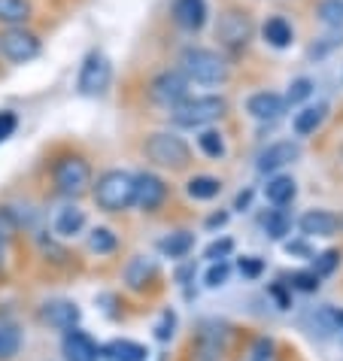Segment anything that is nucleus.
<instances>
[{
	"mask_svg": "<svg viewBox=\"0 0 343 361\" xmlns=\"http://www.w3.org/2000/svg\"><path fill=\"white\" fill-rule=\"evenodd\" d=\"M18 349H22V331H18V325L0 319V361L18 355Z\"/></svg>",
	"mask_w": 343,
	"mask_h": 361,
	"instance_id": "nucleus-25",
	"label": "nucleus"
},
{
	"mask_svg": "<svg viewBox=\"0 0 343 361\" xmlns=\"http://www.w3.org/2000/svg\"><path fill=\"white\" fill-rule=\"evenodd\" d=\"M61 349H64L67 361H97V343L85 334V331H79V328L64 331Z\"/></svg>",
	"mask_w": 343,
	"mask_h": 361,
	"instance_id": "nucleus-16",
	"label": "nucleus"
},
{
	"mask_svg": "<svg viewBox=\"0 0 343 361\" xmlns=\"http://www.w3.org/2000/svg\"><path fill=\"white\" fill-rule=\"evenodd\" d=\"M104 355L113 361H146V346L134 343V340H109L104 346Z\"/></svg>",
	"mask_w": 343,
	"mask_h": 361,
	"instance_id": "nucleus-22",
	"label": "nucleus"
},
{
	"mask_svg": "<svg viewBox=\"0 0 343 361\" xmlns=\"http://www.w3.org/2000/svg\"><path fill=\"white\" fill-rule=\"evenodd\" d=\"M261 270H265V262L261 258H240V274L243 276H249V279H255V276H261Z\"/></svg>",
	"mask_w": 343,
	"mask_h": 361,
	"instance_id": "nucleus-42",
	"label": "nucleus"
},
{
	"mask_svg": "<svg viewBox=\"0 0 343 361\" xmlns=\"http://www.w3.org/2000/svg\"><path fill=\"white\" fill-rule=\"evenodd\" d=\"M240 361H279V349L270 337H255L252 343L246 346V353Z\"/></svg>",
	"mask_w": 343,
	"mask_h": 361,
	"instance_id": "nucleus-27",
	"label": "nucleus"
},
{
	"mask_svg": "<svg viewBox=\"0 0 343 361\" xmlns=\"http://www.w3.org/2000/svg\"><path fill=\"white\" fill-rule=\"evenodd\" d=\"M186 192H188V197H195V200H213L222 192V183L216 176H195V179H188Z\"/></svg>",
	"mask_w": 343,
	"mask_h": 361,
	"instance_id": "nucleus-28",
	"label": "nucleus"
},
{
	"mask_svg": "<svg viewBox=\"0 0 343 361\" xmlns=\"http://www.w3.org/2000/svg\"><path fill=\"white\" fill-rule=\"evenodd\" d=\"M249 200H252V192H240V195H237V209H246Z\"/></svg>",
	"mask_w": 343,
	"mask_h": 361,
	"instance_id": "nucleus-43",
	"label": "nucleus"
},
{
	"mask_svg": "<svg viewBox=\"0 0 343 361\" xmlns=\"http://www.w3.org/2000/svg\"><path fill=\"white\" fill-rule=\"evenodd\" d=\"M316 16L322 25L335 27V31H343V0H319Z\"/></svg>",
	"mask_w": 343,
	"mask_h": 361,
	"instance_id": "nucleus-30",
	"label": "nucleus"
},
{
	"mask_svg": "<svg viewBox=\"0 0 343 361\" xmlns=\"http://www.w3.org/2000/svg\"><path fill=\"white\" fill-rule=\"evenodd\" d=\"M83 228H85V213L79 207H64L55 216V234H61V237H73Z\"/></svg>",
	"mask_w": 343,
	"mask_h": 361,
	"instance_id": "nucleus-24",
	"label": "nucleus"
},
{
	"mask_svg": "<svg viewBox=\"0 0 343 361\" xmlns=\"http://www.w3.org/2000/svg\"><path fill=\"white\" fill-rule=\"evenodd\" d=\"M325 118H328V104L307 106V109H301V113L291 118V131H295L298 137H310V134H316L319 128L325 125Z\"/></svg>",
	"mask_w": 343,
	"mask_h": 361,
	"instance_id": "nucleus-20",
	"label": "nucleus"
},
{
	"mask_svg": "<svg viewBox=\"0 0 343 361\" xmlns=\"http://www.w3.org/2000/svg\"><path fill=\"white\" fill-rule=\"evenodd\" d=\"M225 349V331L216 325H204L195 340V361H222Z\"/></svg>",
	"mask_w": 343,
	"mask_h": 361,
	"instance_id": "nucleus-17",
	"label": "nucleus"
},
{
	"mask_svg": "<svg viewBox=\"0 0 343 361\" xmlns=\"http://www.w3.org/2000/svg\"><path fill=\"white\" fill-rule=\"evenodd\" d=\"M52 183L64 197H79L92 188V167L83 155H61L52 164Z\"/></svg>",
	"mask_w": 343,
	"mask_h": 361,
	"instance_id": "nucleus-4",
	"label": "nucleus"
},
{
	"mask_svg": "<svg viewBox=\"0 0 343 361\" xmlns=\"http://www.w3.org/2000/svg\"><path fill=\"white\" fill-rule=\"evenodd\" d=\"M337 331H340V334H343V310H340V325H337Z\"/></svg>",
	"mask_w": 343,
	"mask_h": 361,
	"instance_id": "nucleus-45",
	"label": "nucleus"
},
{
	"mask_svg": "<svg viewBox=\"0 0 343 361\" xmlns=\"http://www.w3.org/2000/svg\"><path fill=\"white\" fill-rule=\"evenodd\" d=\"M198 146H200V152H204L207 158H222L225 155V140H222L219 131H200Z\"/></svg>",
	"mask_w": 343,
	"mask_h": 361,
	"instance_id": "nucleus-33",
	"label": "nucleus"
},
{
	"mask_svg": "<svg viewBox=\"0 0 343 361\" xmlns=\"http://www.w3.org/2000/svg\"><path fill=\"white\" fill-rule=\"evenodd\" d=\"M295 195H298V185H295V179H291V176H274V179H267V185H265V197L274 207L291 204Z\"/></svg>",
	"mask_w": 343,
	"mask_h": 361,
	"instance_id": "nucleus-21",
	"label": "nucleus"
},
{
	"mask_svg": "<svg viewBox=\"0 0 343 361\" xmlns=\"http://www.w3.org/2000/svg\"><path fill=\"white\" fill-rule=\"evenodd\" d=\"M228 113V100L219 94H204V97H186L174 106V125L179 128H204L216 122Z\"/></svg>",
	"mask_w": 343,
	"mask_h": 361,
	"instance_id": "nucleus-3",
	"label": "nucleus"
},
{
	"mask_svg": "<svg viewBox=\"0 0 343 361\" xmlns=\"http://www.w3.org/2000/svg\"><path fill=\"white\" fill-rule=\"evenodd\" d=\"M18 234V219L9 207H0V246H6L9 240Z\"/></svg>",
	"mask_w": 343,
	"mask_h": 361,
	"instance_id": "nucleus-34",
	"label": "nucleus"
},
{
	"mask_svg": "<svg viewBox=\"0 0 343 361\" xmlns=\"http://www.w3.org/2000/svg\"><path fill=\"white\" fill-rule=\"evenodd\" d=\"M231 249H234V240H228V237H222V240H216V243H210L207 246V258L210 262H225V258L231 255Z\"/></svg>",
	"mask_w": 343,
	"mask_h": 361,
	"instance_id": "nucleus-37",
	"label": "nucleus"
},
{
	"mask_svg": "<svg viewBox=\"0 0 343 361\" xmlns=\"http://www.w3.org/2000/svg\"><path fill=\"white\" fill-rule=\"evenodd\" d=\"M109 82H113V64L109 58L100 52V49H92L85 58H83V67H79V94L85 97H97L104 94Z\"/></svg>",
	"mask_w": 343,
	"mask_h": 361,
	"instance_id": "nucleus-6",
	"label": "nucleus"
},
{
	"mask_svg": "<svg viewBox=\"0 0 343 361\" xmlns=\"http://www.w3.org/2000/svg\"><path fill=\"white\" fill-rule=\"evenodd\" d=\"M191 246H195V237H191L188 231H176V234H170V237H164L158 243V249L167 258H186L191 252Z\"/></svg>",
	"mask_w": 343,
	"mask_h": 361,
	"instance_id": "nucleus-26",
	"label": "nucleus"
},
{
	"mask_svg": "<svg viewBox=\"0 0 343 361\" xmlns=\"http://www.w3.org/2000/svg\"><path fill=\"white\" fill-rule=\"evenodd\" d=\"M337 262H340V252H335V249H328V252H322L319 258H316V274L319 276H325V274H331V270L337 267Z\"/></svg>",
	"mask_w": 343,
	"mask_h": 361,
	"instance_id": "nucleus-40",
	"label": "nucleus"
},
{
	"mask_svg": "<svg viewBox=\"0 0 343 361\" xmlns=\"http://www.w3.org/2000/svg\"><path fill=\"white\" fill-rule=\"evenodd\" d=\"M31 0H0V25L16 27L31 18Z\"/></svg>",
	"mask_w": 343,
	"mask_h": 361,
	"instance_id": "nucleus-23",
	"label": "nucleus"
},
{
	"mask_svg": "<svg viewBox=\"0 0 343 361\" xmlns=\"http://www.w3.org/2000/svg\"><path fill=\"white\" fill-rule=\"evenodd\" d=\"M216 39L228 52H243L252 39V18L243 9H225L216 25Z\"/></svg>",
	"mask_w": 343,
	"mask_h": 361,
	"instance_id": "nucleus-7",
	"label": "nucleus"
},
{
	"mask_svg": "<svg viewBox=\"0 0 343 361\" xmlns=\"http://www.w3.org/2000/svg\"><path fill=\"white\" fill-rule=\"evenodd\" d=\"M291 288H298V292H316L319 288V274L316 270H295L289 279Z\"/></svg>",
	"mask_w": 343,
	"mask_h": 361,
	"instance_id": "nucleus-35",
	"label": "nucleus"
},
{
	"mask_svg": "<svg viewBox=\"0 0 343 361\" xmlns=\"http://www.w3.org/2000/svg\"><path fill=\"white\" fill-rule=\"evenodd\" d=\"M146 158L158 167H170V170H183L191 161V149L183 137L170 134V131H158L146 140Z\"/></svg>",
	"mask_w": 343,
	"mask_h": 361,
	"instance_id": "nucleus-5",
	"label": "nucleus"
},
{
	"mask_svg": "<svg viewBox=\"0 0 343 361\" xmlns=\"http://www.w3.org/2000/svg\"><path fill=\"white\" fill-rule=\"evenodd\" d=\"M310 94H313V79L301 76V79H295V82L289 85L286 104H301V100H304V97H310Z\"/></svg>",
	"mask_w": 343,
	"mask_h": 361,
	"instance_id": "nucleus-36",
	"label": "nucleus"
},
{
	"mask_svg": "<svg viewBox=\"0 0 343 361\" xmlns=\"http://www.w3.org/2000/svg\"><path fill=\"white\" fill-rule=\"evenodd\" d=\"M92 197L104 213H122L134 204V176L128 170H107L97 176Z\"/></svg>",
	"mask_w": 343,
	"mask_h": 361,
	"instance_id": "nucleus-2",
	"label": "nucleus"
},
{
	"mask_svg": "<svg viewBox=\"0 0 343 361\" xmlns=\"http://www.w3.org/2000/svg\"><path fill=\"white\" fill-rule=\"evenodd\" d=\"M228 274H231V267L225 262H213L207 270V286L210 288H219V286H225L228 283Z\"/></svg>",
	"mask_w": 343,
	"mask_h": 361,
	"instance_id": "nucleus-38",
	"label": "nucleus"
},
{
	"mask_svg": "<svg viewBox=\"0 0 343 361\" xmlns=\"http://www.w3.org/2000/svg\"><path fill=\"white\" fill-rule=\"evenodd\" d=\"M149 97H152V104H158V106L174 109L179 100L188 97V76L183 73V70H164V73H158L152 79Z\"/></svg>",
	"mask_w": 343,
	"mask_h": 361,
	"instance_id": "nucleus-9",
	"label": "nucleus"
},
{
	"mask_svg": "<svg viewBox=\"0 0 343 361\" xmlns=\"http://www.w3.org/2000/svg\"><path fill=\"white\" fill-rule=\"evenodd\" d=\"M225 219H228L225 213H222V216H213V219H210L207 225H210V228H216V225H225Z\"/></svg>",
	"mask_w": 343,
	"mask_h": 361,
	"instance_id": "nucleus-44",
	"label": "nucleus"
},
{
	"mask_svg": "<svg viewBox=\"0 0 343 361\" xmlns=\"http://www.w3.org/2000/svg\"><path fill=\"white\" fill-rule=\"evenodd\" d=\"M174 22L183 27V31H200L207 25V0H174Z\"/></svg>",
	"mask_w": 343,
	"mask_h": 361,
	"instance_id": "nucleus-14",
	"label": "nucleus"
},
{
	"mask_svg": "<svg viewBox=\"0 0 343 361\" xmlns=\"http://www.w3.org/2000/svg\"><path fill=\"white\" fill-rule=\"evenodd\" d=\"M16 128H18V116L13 113V109H0V143L13 137Z\"/></svg>",
	"mask_w": 343,
	"mask_h": 361,
	"instance_id": "nucleus-39",
	"label": "nucleus"
},
{
	"mask_svg": "<svg viewBox=\"0 0 343 361\" xmlns=\"http://www.w3.org/2000/svg\"><path fill=\"white\" fill-rule=\"evenodd\" d=\"M265 231H267V237L270 240H282L291 231V213L289 209H270L267 219H265Z\"/></svg>",
	"mask_w": 343,
	"mask_h": 361,
	"instance_id": "nucleus-29",
	"label": "nucleus"
},
{
	"mask_svg": "<svg viewBox=\"0 0 343 361\" xmlns=\"http://www.w3.org/2000/svg\"><path fill=\"white\" fill-rule=\"evenodd\" d=\"M301 158V146L291 143V140H279V143H270L265 152L258 155V173H277V170L289 167L291 161Z\"/></svg>",
	"mask_w": 343,
	"mask_h": 361,
	"instance_id": "nucleus-11",
	"label": "nucleus"
},
{
	"mask_svg": "<svg viewBox=\"0 0 343 361\" xmlns=\"http://www.w3.org/2000/svg\"><path fill=\"white\" fill-rule=\"evenodd\" d=\"M286 97H279L274 92H255L246 100V113L255 118V122H277V118L286 116Z\"/></svg>",
	"mask_w": 343,
	"mask_h": 361,
	"instance_id": "nucleus-12",
	"label": "nucleus"
},
{
	"mask_svg": "<svg viewBox=\"0 0 343 361\" xmlns=\"http://www.w3.org/2000/svg\"><path fill=\"white\" fill-rule=\"evenodd\" d=\"M155 274H158V264L146 255H137L125 264V283H128L131 292H143V288L155 279Z\"/></svg>",
	"mask_w": 343,
	"mask_h": 361,
	"instance_id": "nucleus-18",
	"label": "nucleus"
},
{
	"mask_svg": "<svg viewBox=\"0 0 343 361\" xmlns=\"http://www.w3.org/2000/svg\"><path fill=\"white\" fill-rule=\"evenodd\" d=\"M310 322H313V331L319 328V337H331L337 331V325H340V313L335 307H322V310H316V313L310 316Z\"/></svg>",
	"mask_w": 343,
	"mask_h": 361,
	"instance_id": "nucleus-31",
	"label": "nucleus"
},
{
	"mask_svg": "<svg viewBox=\"0 0 343 361\" xmlns=\"http://www.w3.org/2000/svg\"><path fill=\"white\" fill-rule=\"evenodd\" d=\"M298 228L304 237H335L340 228V219L335 213H328V209H310V213L301 216Z\"/></svg>",
	"mask_w": 343,
	"mask_h": 361,
	"instance_id": "nucleus-15",
	"label": "nucleus"
},
{
	"mask_svg": "<svg viewBox=\"0 0 343 361\" xmlns=\"http://www.w3.org/2000/svg\"><path fill=\"white\" fill-rule=\"evenodd\" d=\"M116 246H119V240L109 228H95L92 234H88V249L97 252V255H109Z\"/></svg>",
	"mask_w": 343,
	"mask_h": 361,
	"instance_id": "nucleus-32",
	"label": "nucleus"
},
{
	"mask_svg": "<svg viewBox=\"0 0 343 361\" xmlns=\"http://www.w3.org/2000/svg\"><path fill=\"white\" fill-rule=\"evenodd\" d=\"M179 70L188 76V82H200V85H219L228 79V61L204 46H188L183 58H179Z\"/></svg>",
	"mask_w": 343,
	"mask_h": 361,
	"instance_id": "nucleus-1",
	"label": "nucleus"
},
{
	"mask_svg": "<svg viewBox=\"0 0 343 361\" xmlns=\"http://www.w3.org/2000/svg\"><path fill=\"white\" fill-rule=\"evenodd\" d=\"M261 37H265L267 46L286 49V46H291V39H295V27H291L286 16H270L267 22L261 25Z\"/></svg>",
	"mask_w": 343,
	"mask_h": 361,
	"instance_id": "nucleus-19",
	"label": "nucleus"
},
{
	"mask_svg": "<svg viewBox=\"0 0 343 361\" xmlns=\"http://www.w3.org/2000/svg\"><path fill=\"white\" fill-rule=\"evenodd\" d=\"M40 319L49 325V328H58V331H70L79 325V307L73 300H49L40 310Z\"/></svg>",
	"mask_w": 343,
	"mask_h": 361,
	"instance_id": "nucleus-13",
	"label": "nucleus"
},
{
	"mask_svg": "<svg viewBox=\"0 0 343 361\" xmlns=\"http://www.w3.org/2000/svg\"><path fill=\"white\" fill-rule=\"evenodd\" d=\"M40 37L34 31H28L25 25H16V27H6L0 34V55L13 64H28L40 55Z\"/></svg>",
	"mask_w": 343,
	"mask_h": 361,
	"instance_id": "nucleus-8",
	"label": "nucleus"
},
{
	"mask_svg": "<svg viewBox=\"0 0 343 361\" xmlns=\"http://www.w3.org/2000/svg\"><path fill=\"white\" fill-rule=\"evenodd\" d=\"M174 328H176V316L167 310V313L158 319V325H155V337L158 340H170V337H174Z\"/></svg>",
	"mask_w": 343,
	"mask_h": 361,
	"instance_id": "nucleus-41",
	"label": "nucleus"
},
{
	"mask_svg": "<svg viewBox=\"0 0 343 361\" xmlns=\"http://www.w3.org/2000/svg\"><path fill=\"white\" fill-rule=\"evenodd\" d=\"M164 197H167V185L161 176H155V173L134 176V204L143 209V213H155V209L164 204Z\"/></svg>",
	"mask_w": 343,
	"mask_h": 361,
	"instance_id": "nucleus-10",
	"label": "nucleus"
},
{
	"mask_svg": "<svg viewBox=\"0 0 343 361\" xmlns=\"http://www.w3.org/2000/svg\"><path fill=\"white\" fill-rule=\"evenodd\" d=\"M0 267H4V246H0Z\"/></svg>",
	"mask_w": 343,
	"mask_h": 361,
	"instance_id": "nucleus-46",
	"label": "nucleus"
}]
</instances>
